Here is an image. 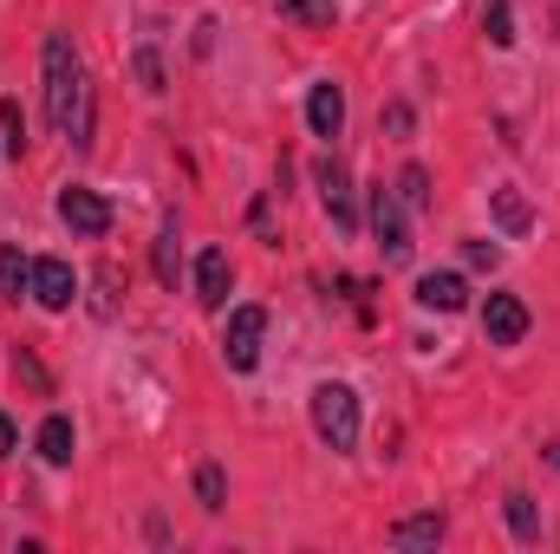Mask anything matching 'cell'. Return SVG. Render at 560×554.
Instances as JSON below:
<instances>
[{
    "instance_id": "6da1fadb",
    "label": "cell",
    "mask_w": 560,
    "mask_h": 554,
    "mask_svg": "<svg viewBox=\"0 0 560 554\" xmlns=\"http://www.w3.org/2000/svg\"><path fill=\"white\" fill-rule=\"evenodd\" d=\"M39 66H46V118L59 131H72V143L85 150L92 143V92H85V66H79L72 39L66 33H46Z\"/></svg>"
},
{
    "instance_id": "7a4b0ae2",
    "label": "cell",
    "mask_w": 560,
    "mask_h": 554,
    "mask_svg": "<svg viewBox=\"0 0 560 554\" xmlns=\"http://www.w3.org/2000/svg\"><path fill=\"white\" fill-rule=\"evenodd\" d=\"M313 430H319V443L352 450V443H359V392L339 385V379L313 385Z\"/></svg>"
},
{
    "instance_id": "3957f363",
    "label": "cell",
    "mask_w": 560,
    "mask_h": 554,
    "mask_svg": "<svg viewBox=\"0 0 560 554\" xmlns=\"http://www.w3.org/2000/svg\"><path fill=\"white\" fill-rule=\"evenodd\" d=\"M372 235H378V255L385 262H411V229H405V203L398 189H372Z\"/></svg>"
},
{
    "instance_id": "277c9868",
    "label": "cell",
    "mask_w": 560,
    "mask_h": 554,
    "mask_svg": "<svg viewBox=\"0 0 560 554\" xmlns=\"http://www.w3.org/2000/svg\"><path fill=\"white\" fill-rule=\"evenodd\" d=\"M261 333H268V307H235V313H229L222 353H229L235 372H255V359H261Z\"/></svg>"
},
{
    "instance_id": "5b68a950",
    "label": "cell",
    "mask_w": 560,
    "mask_h": 554,
    "mask_svg": "<svg viewBox=\"0 0 560 554\" xmlns=\"http://www.w3.org/2000/svg\"><path fill=\"white\" fill-rule=\"evenodd\" d=\"M59 222L72 229V235H105L112 229V203L98 196V189H59Z\"/></svg>"
},
{
    "instance_id": "8992f818",
    "label": "cell",
    "mask_w": 560,
    "mask_h": 554,
    "mask_svg": "<svg viewBox=\"0 0 560 554\" xmlns=\"http://www.w3.org/2000/svg\"><path fill=\"white\" fill-rule=\"evenodd\" d=\"M482 339H489V346H522V339H528V307H522V293H489V307H482Z\"/></svg>"
},
{
    "instance_id": "52a82bcc",
    "label": "cell",
    "mask_w": 560,
    "mask_h": 554,
    "mask_svg": "<svg viewBox=\"0 0 560 554\" xmlns=\"http://www.w3.org/2000/svg\"><path fill=\"white\" fill-rule=\"evenodd\" d=\"M26 293H33L46 313H66V307H72V293H79V275H72L66 262H52V255H46V262H33V287H26Z\"/></svg>"
},
{
    "instance_id": "ba28073f",
    "label": "cell",
    "mask_w": 560,
    "mask_h": 554,
    "mask_svg": "<svg viewBox=\"0 0 560 554\" xmlns=\"http://www.w3.org/2000/svg\"><path fill=\"white\" fill-rule=\"evenodd\" d=\"M313 176H319V196H326V216H332L339 229H352L359 216H352V183H346V163H339V157H319V170H313Z\"/></svg>"
},
{
    "instance_id": "9c48e42d",
    "label": "cell",
    "mask_w": 560,
    "mask_h": 554,
    "mask_svg": "<svg viewBox=\"0 0 560 554\" xmlns=\"http://www.w3.org/2000/svg\"><path fill=\"white\" fill-rule=\"evenodd\" d=\"M229 287H235L229 255H222V249H202V255H196V300H202V307H222Z\"/></svg>"
},
{
    "instance_id": "30bf717a",
    "label": "cell",
    "mask_w": 560,
    "mask_h": 554,
    "mask_svg": "<svg viewBox=\"0 0 560 554\" xmlns=\"http://www.w3.org/2000/svg\"><path fill=\"white\" fill-rule=\"evenodd\" d=\"M306 125H313V138H339V125H346V92L326 79V85H313V99H306Z\"/></svg>"
},
{
    "instance_id": "8fae6325",
    "label": "cell",
    "mask_w": 560,
    "mask_h": 554,
    "mask_svg": "<svg viewBox=\"0 0 560 554\" xmlns=\"http://www.w3.org/2000/svg\"><path fill=\"white\" fill-rule=\"evenodd\" d=\"M463 300H469L463 275H423L418 280V307H430V313H456Z\"/></svg>"
},
{
    "instance_id": "7c38bea8",
    "label": "cell",
    "mask_w": 560,
    "mask_h": 554,
    "mask_svg": "<svg viewBox=\"0 0 560 554\" xmlns=\"http://www.w3.org/2000/svg\"><path fill=\"white\" fill-rule=\"evenodd\" d=\"M489 209H495V222H502L509 235H528V229H535V209H528L522 189H489Z\"/></svg>"
},
{
    "instance_id": "4fadbf2b",
    "label": "cell",
    "mask_w": 560,
    "mask_h": 554,
    "mask_svg": "<svg viewBox=\"0 0 560 554\" xmlns=\"http://www.w3.org/2000/svg\"><path fill=\"white\" fill-rule=\"evenodd\" d=\"M443 542V516H411L392 529V549H436Z\"/></svg>"
},
{
    "instance_id": "5bb4252c",
    "label": "cell",
    "mask_w": 560,
    "mask_h": 554,
    "mask_svg": "<svg viewBox=\"0 0 560 554\" xmlns=\"http://www.w3.org/2000/svg\"><path fill=\"white\" fill-rule=\"evenodd\" d=\"M26 287H33V262L7 242V249H0V293H7V300H20Z\"/></svg>"
},
{
    "instance_id": "9a60e30c",
    "label": "cell",
    "mask_w": 560,
    "mask_h": 554,
    "mask_svg": "<svg viewBox=\"0 0 560 554\" xmlns=\"http://www.w3.org/2000/svg\"><path fill=\"white\" fill-rule=\"evenodd\" d=\"M39 457L46 463H72V417H46L39 424Z\"/></svg>"
},
{
    "instance_id": "2e32d148",
    "label": "cell",
    "mask_w": 560,
    "mask_h": 554,
    "mask_svg": "<svg viewBox=\"0 0 560 554\" xmlns=\"http://www.w3.org/2000/svg\"><path fill=\"white\" fill-rule=\"evenodd\" d=\"M482 33H489V46H515V13H509V0H489V7H482Z\"/></svg>"
},
{
    "instance_id": "e0dca14e",
    "label": "cell",
    "mask_w": 560,
    "mask_h": 554,
    "mask_svg": "<svg viewBox=\"0 0 560 554\" xmlns=\"http://www.w3.org/2000/svg\"><path fill=\"white\" fill-rule=\"evenodd\" d=\"M275 7L300 26H332V0H275Z\"/></svg>"
},
{
    "instance_id": "ac0fdd59",
    "label": "cell",
    "mask_w": 560,
    "mask_h": 554,
    "mask_svg": "<svg viewBox=\"0 0 560 554\" xmlns=\"http://www.w3.org/2000/svg\"><path fill=\"white\" fill-rule=\"evenodd\" d=\"M509 529H515V535H522V542H535V535H541V516H535V503H528V496H522V489H515V496H509Z\"/></svg>"
},
{
    "instance_id": "d6986e66",
    "label": "cell",
    "mask_w": 560,
    "mask_h": 554,
    "mask_svg": "<svg viewBox=\"0 0 560 554\" xmlns=\"http://www.w3.org/2000/svg\"><path fill=\"white\" fill-rule=\"evenodd\" d=\"M0 150H7V157L26 150V118H20V105H0Z\"/></svg>"
},
{
    "instance_id": "ffe728a7",
    "label": "cell",
    "mask_w": 560,
    "mask_h": 554,
    "mask_svg": "<svg viewBox=\"0 0 560 554\" xmlns=\"http://www.w3.org/2000/svg\"><path fill=\"white\" fill-rule=\"evenodd\" d=\"M156 280L176 287V222H163V235H156Z\"/></svg>"
},
{
    "instance_id": "44dd1931",
    "label": "cell",
    "mask_w": 560,
    "mask_h": 554,
    "mask_svg": "<svg viewBox=\"0 0 560 554\" xmlns=\"http://www.w3.org/2000/svg\"><path fill=\"white\" fill-rule=\"evenodd\" d=\"M196 496H202V509H222L229 483H222V470H215V463H202V470H196Z\"/></svg>"
},
{
    "instance_id": "7402d4cb",
    "label": "cell",
    "mask_w": 560,
    "mask_h": 554,
    "mask_svg": "<svg viewBox=\"0 0 560 554\" xmlns=\"http://www.w3.org/2000/svg\"><path fill=\"white\" fill-rule=\"evenodd\" d=\"M398 203H405V209H423V203H430V176H423L418 163L398 176Z\"/></svg>"
},
{
    "instance_id": "603a6c76",
    "label": "cell",
    "mask_w": 560,
    "mask_h": 554,
    "mask_svg": "<svg viewBox=\"0 0 560 554\" xmlns=\"http://www.w3.org/2000/svg\"><path fill=\"white\" fill-rule=\"evenodd\" d=\"M138 79H143V92H163V66H156V53H138Z\"/></svg>"
},
{
    "instance_id": "cb8c5ba5",
    "label": "cell",
    "mask_w": 560,
    "mask_h": 554,
    "mask_svg": "<svg viewBox=\"0 0 560 554\" xmlns=\"http://www.w3.org/2000/svg\"><path fill=\"white\" fill-rule=\"evenodd\" d=\"M385 131L405 138V131H411V105H385Z\"/></svg>"
},
{
    "instance_id": "d4e9b609",
    "label": "cell",
    "mask_w": 560,
    "mask_h": 554,
    "mask_svg": "<svg viewBox=\"0 0 560 554\" xmlns=\"http://www.w3.org/2000/svg\"><path fill=\"white\" fill-rule=\"evenodd\" d=\"M463 255H469V268H495V262H502V255H495V249H489V242H469V249H463Z\"/></svg>"
},
{
    "instance_id": "484cf974",
    "label": "cell",
    "mask_w": 560,
    "mask_h": 554,
    "mask_svg": "<svg viewBox=\"0 0 560 554\" xmlns=\"http://www.w3.org/2000/svg\"><path fill=\"white\" fill-rule=\"evenodd\" d=\"M13 443H20V430H13V417L0 412V457H7V450H13Z\"/></svg>"
}]
</instances>
